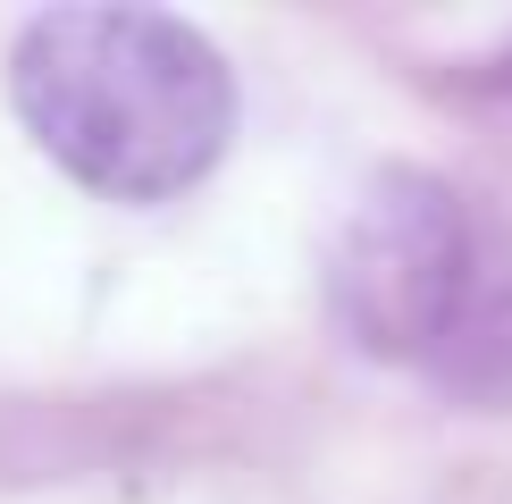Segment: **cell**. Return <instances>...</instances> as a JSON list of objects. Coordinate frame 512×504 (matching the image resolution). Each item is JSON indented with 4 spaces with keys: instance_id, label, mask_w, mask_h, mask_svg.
<instances>
[{
    "instance_id": "7a4b0ae2",
    "label": "cell",
    "mask_w": 512,
    "mask_h": 504,
    "mask_svg": "<svg viewBox=\"0 0 512 504\" xmlns=\"http://www.w3.org/2000/svg\"><path fill=\"white\" fill-rule=\"evenodd\" d=\"M471 286L462 202L420 168H387L345 210L328 252V303L370 353H429Z\"/></svg>"
},
{
    "instance_id": "6da1fadb",
    "label": "cell",
    "mask_w": 512,
    "mask_h": 504,
    "mask_svg": "<svg viewBox=\"0 0 512 504\" xmlns=\"http://www.w3.org/2000/svg\"><path fill=\"white\" fill-rule=\"evenodd\" d=\"M26 135L110 202H168L210 177L236 135V76L185 17L51 9L9 51Z\"/></svg>"
}]
</instances>
